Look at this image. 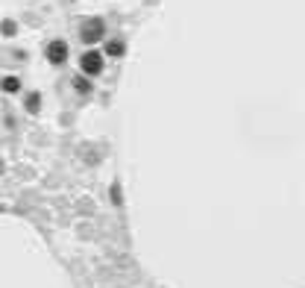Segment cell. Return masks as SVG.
<instances>
[{"label":"cell","mask_w":305,"mask_h":288,"mask_svg":"<svg viewBox=\"0 0 305 288\" xmlns=\"http://www.w3.org/2000/svg\"><path fill=\"white\" fill-rule=\"evenodd\" d=\"M103 30H106L103 18H88L85 24H82L80 35H82V41H85V44H94V41H100V39H103Z\"/></svg>","instance_id":"1"},{"label":"cell","mask_w":305,"mask_h":288,"mask_svg":"<svg viewBox=\"0 0 305 288\" xmlns=\"http://www.w3.org/2000/svg\"><path fill=\"white\" fill-rule=\"evenodd\" d=\"M80 68H82V74H100V68H103V53L85 50V53H82V59H80Z\"/></svg>","instance_id":"2"},{"label":"cell","mask_w":305,"mask_h":288,"mask_svg":"<svg viewBox=\"0 0 305 288\" xmlns=\"http://www.w3.org/2000/svg\"><path fill=\"white\" fill-rule=\"evenodd\" d=\"M47 59H50L53 65H62V62L68 59V44H65V41H50V44H47Z\"/></svg>","instance_id":"3"},{"label":"cell","mask_w":305,"mask_h":288,"mask_svg":"<svg viewBox=\"0 0 305 288\" xmlns=\"http://www.w3.org/2000/svg\"><path fill=\"white\" fill-rule=\"evenodd\" d=\"M0 88H3V92L6 94H15L21 88V82H18V77H6V80L0 82Z\"/></svg>","instance_id":"4"},{"label":"cell","mask_w":305,"mask_h":288,"mask_svg":"<svg viewBox=\"0 0 305 288\" xmlns=\"http://www.w3.org/2000/svg\"><path fill=\"white\" fill-rule=\"evenodd\" d=\"M39 106H41V97L35 92L27 94V112H39Z\"/></svg>","instance_id":"5"},{"label":"cell","mask_w":305,"mask_h":288,"mask_svg":"<svg viewBox=\"0 0 305 288\" xmlns=\"http://www.w3.org/2000/svg\"><path fill=\"white\" fill-rule=\"evenodd\" d=\"M106 53H109V56H123V41H109V44H106Z\"/></svg>","instance_id":"6"},{"label":"cell","mask_w":305,"mask_h":288,"mask_svg":"<svg viewBox=\"0 0 305 288\" xmlns=\"http://www.w3.org/2000/svg\"><path fill=\"white\" fill-rule=\"evenodd\" d=\"M73 85H77V92H88V88H91V82L82 80V77H77V82H73Z\"/></svg>","instance_id":"7"},{"label":"cell","mask_w":305,"mask_h":288,"mask_svg":"<svg viewBox=\"0 0 305 288\" xmlns=\"http://www.w3.org/2000/svg\"><path fill=\"white\" fill-rule=\"evenodd\" d=\"M15 32V24L12 21H3V35H12Z\"/></svg>","instance_id":"8"},{"label":"cell","mask_w":305,"mask_h":288,"mask_svg":"<svg viewBox=\"0 0 305 288\" xmlns=\"http://www.w3.org/2000/svg\"><path fill=\"white\" fill-rule=\"evenodd\" d=\"M0 171H3V159H0Z\"/></svg>","instance_id":"9"}]
</instances>
